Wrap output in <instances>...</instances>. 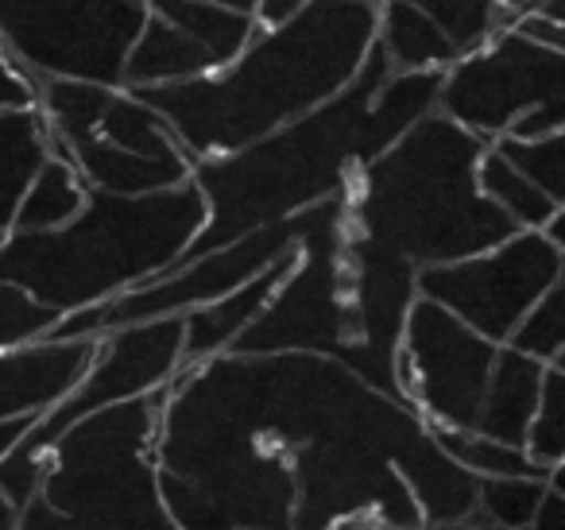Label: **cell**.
<instances>
[{
    "instance_id": "obj_16",
    "label": "cell",
    "mask_w": 565,
    "mask_h": 530,
    "mask_svg": "<svg viewBox=\"0 0 565 530\" xmlns=\"http://www.w3.org/2000/svg\"><path fill=\"white\" fill-rule=\"evenodd\" d=\"M299 256V244L287 248L282 256H275L264 272H256L248 283H241L236 290H228L225 298H213V303L198 306V310L182 314V368L202 364V360L225 352L236 341L244 326L271 303V295L279 290V283L287 279V272L295 267ZM179 368V372H182Z\"/></svg>"
},
{
    "instance_id": "obj_14",
    "label": "cell",
    "mask_w": 565,
    "mask_h": 530,
    "mask_svg": "<svg viewBox=\"0 0 565 530\" xmlns=\"http://www.w3.org/2000/svg\"><path fill=\"white\" fill-rule=\"evenodd\" d=\"M345 259H349V295H353V326H356L353 357H349L345 368H353L364 383H372L384 395L403 399L399 380H395V357H399L403 321H407V310L418 298L415 287L418 267H411L403 256L387 252L384 244L353 233L349 221H345Z\"/></svg>"
},
{
    "instance_id": "obj_24",
    "label": "cell",
    "mask_w": 565,
    "mask_h": 530,
    "mask_svg": "<svg viewBox=\"0 0 565 530\" xmlns=\"http://www.w3.org/2000/svg\"><path fill=\"white\" fill-rule=\"evenodd\" d=\"M426 426H430V437L438 442V449L446 457H454L472 476H531V480H550L554 473H562V468L534 465L526 457V449H519V445L492 442V437L472 434V430H449L438 426V422H426Z\"/></svg>"
},
{
    "instance_id": "obj_19",
    "label": "cell",
    "mask_w": 565,
    "mask_h": 530,
    "mask_svg": "<svg viewBox=\"0 0 565 530\" xmlns=\"http://www.w3.org/2000/svg\"><path fill=\"white\" fill-rule=\"evenodd\" d=\"M376 43L384 51L387 66H392V74L446 71V66H454L461 59L454 43L446 40V32L407 0H380Z\"/></svg>"
},
{
    "instance_id": "obj_37",
    "label": "cell",
    "mask_w": 565,
    "mask_h": 530,
    "mask_svg": "<svg viewBox=\"0 0 565 530\" xmlns=\"http://www.w3.org/2000/svg\"><path fill=\"white\" fill-rule=\"evenodd\" d=\"M423 530H488V527H477L469 519H457V522H438V527H423Z\"/></svg>"
},
{
    "instance_id": "obj_7",
    "label": "cell",
    "mask_w": 565,
    "mask_h": 530,
    "mask_svg": "<svg viewBox=\"0 0 565 530\" xmlns=\"http://www.w3.org/2000/svg\"><path fill=\"white\" fill-rule=\"evenodd\" d=\"M182 368V314L140 326L113 329L97 337V352L82 380L58 399L51 411L28 426V434L12 445V453L0 460V491L9 496L12 507H24L40 491L43 468H47V449L58 434L74 426L78 418L105 406L128 403L136 395L163 388Z\"/></svg>"
},
{
    "instance_id": "obj_27",
    "label": "cell",
    "mask_w": 565,
    "mask_h": 530,
    "mask_svg": "<svg viewBox=\"0 0 565 530\" xmlns=\"http://www.w3.org/2000/svg\"><path fill=\"white\" fill-rule=\"evenodd\" d=\"M523 449L534 465L562 468L565 460V368L562 364H546V372H542L539 406H534V418L526 426Z\"/></svg>"
},
{
    "instance_id": "obj_2",
    "label": "cell",
    "mask_w": 565,
    "mask_h": 530,
    "mask_svg": "<svg viewBox=\"0 0 565 530\" xmlns=\"http://www.w3.org/2000/svg\"><path fill=\"white\" fill-rule=\"evenodd\" d=\"M372 0H307L221 71L171 86L128 89L167 120L190 159L228 156L338 97L376 43Z\"/></svg>"
},
{
    "instance_id": "obj_18",
    "label": "cell",
    "mask_w": 565,
    "mask_h": 530,
    "mask_svg": "<svg viewBox=\"0 0 565 530\" xmlns=\"http://www.w3.org/2000/svg\"><path fill=\"white\" fill-rule=\"evenodd\" d=\"M213 71H221V66L202 43L148 12V20H143L140 35H136L132 51L125 59V71H120V89L171 86V82H190Z\"/></svg>"
},
{
    "instance_id": "obj_13",
    "label": "cell",
    "mask_w": 565,
    "mask_h": 530,
    "mask_svg": "<svg viewBox=\"0 0 565 530\" xmlns=\"http://www.w3.org/2000/svg\"><path fill=\"white\" fill-rule=\"evenodd\" d=\"M495 352L500 344L472 333L438 303L415 298L403 321L399 357H395L403 403L415 406L426 422L472 430Z\"/></svg>"
},
{
    "instance_id": "obj_32",
    "label": "cell",
    "mask_w": 565,
    "mask_h": 530,
    "mask_svg": "<svg viewBox=\"0 0 565 530\" xmlns=\"http://www.w3.org/2000/svg\"><path fill=\"white\" fill-rule=\"evenodd\" d=\"M565 125V109L562 105H542V109H531L508 128V136L515 140H539V136H550V132H562Z\"/></svg>"
},
{
    "instance_id": "obj_40",
    "label": "cell",
    "mask_w": 565,
    "mask_h": 530,
    "mask_svg": "<svg viewBox=\"0 0 565 530\" xmlns=\"http://www.w3.org/2000/svg\"><path fill=\"white\" fill-rule=\"evenodd\" d=\"M341 530H380V527H369V522H349V527H341Z\"/></svg>"
},
{
    "instance_id": "obj_12",
    "label": "cell",
    "mask_w": 565,
    "mask_h": 530,
    "mask_svg": "<svg viewBox=\"0 0 565 530\" xmlns=\"http://www.w3.org/2000/svg\"><path fill=\"white\" fill-rule=\"evenodd\" d=\"M565 55L500 28L477 51L441 71L438 113L484 144L508 136L523 113L562 105Z\"/></svg>"
},
{
    "instance_id": "obj_26",
    "label": "cell",
    "mask_w": 565,
    "mask_h": 530,
    "mask_svg": "<svg viewBox=\"0 0 565 530\" xmlns=\"http://www.w3.org/2000/svg\"><path fill=\"white\" fill-rule=\"evenodd\" d=\"M407 4L426 12L446 32V40L457 47V55H469L488 35L508 28L503 0H407Z\"/></svg>"
},
{
    "instance_id": "obj_21",
    "label": "cell",
    "mask_w": 565,
    "mask_h": 530,
    "mask_svg": "<svg viewBox=\"0 0 565 530\" xmlns=\"http://www.w3.org/2000/svg\"><path fill=\"white\" fill-rule=\"evenodd\" d=\"M143 9L202 43L217 59V66L233 63L256 35V20L248 12L225 9V4H213V0H143Z\"/></svg>"
},
{
    "instance_id": "obj_8",
    "label": "cell",
    "mask_w": 565,
    "mask_h": 530,
    "mask_svg": "<svg viewBox=\"0 0 565 530\" xmlns=\"http://www.w3.org/2000/svg\"><path fill=\"white\" fill-rule=\"evenodd\" d=\"M356 341L345 259V198L318 205V221L299 241V256L271 303L236 333L225 352H318L349 364Z\"/></svg>"
},
{
    "instance_id": "obj_17",
    "label": "cell",
    "mask_w": 565,
    "mask_h": 530,
    "mask_svg": "<svg viewBox=\"0 0 565 530\" xmlns=\"http://www.w3.org/2000/svg\"><path fill=\"white\" fill-rule=\"evenodd\" d=\"M542 372H546L542 360L515 352L511 344H500V352L492 360V372H488L477 422H472V434H484L492 442L519 445L523 449L526 426H531L534 406H539Z\"/></svg>"
},
{
    "instance_id": "obj_15",
    "label": "cell",
    "mask_w": 565,
    "mask_h": 530,
    "mask_svg": "<svg viewBox=\"0 0 565 530\" xmlns=\"http://www.w3.org/2000/svg\"><path fill=\"white\" fill-rule=\"evenodd\" d=\"M97 352V341H35L0 352V418L43 414L82 380Z\"/></svg>"
},
{
    "instance_id": "obj_31",
    "label": "cell",
    "mask_w": 565,
    "mask_h": 530,
    "mask_svg": "<svg viewBox=\"0 0 565 530\" xmlns=\"http://www.w3.org/2000/svg\"><path fill=\"white\" fill-rule=\"evenodd\" d=\"M4 109H35V82L0 51V113Z\"/></svg>"
},
{
    "instance_id": "obj_3",
    "label": "cell",
    "mask_w": 565,
    "mask_h": 530,
    "mask_svg": "<svg viewBox=\"0 0 565 530\" xmlns=\"http://www.w3.org/2000/svg\"><path fill=\"white\" fill-rule=\"evenodd\" d=\"M392 74L380 43H372L356 78L318 109L264 140L228 156L198 159L190 179L205 198V225L174 264L202 256L271 221L295 218L330 198H345L356 171L384 148H392L372 117V94ZM171 264V267H174Z\"/></svg>"
},
{
    "instance_id": "obj_11",
    "label": "cell",
    "mask_w": 565,
    "mask_h": 530,
    "mask_svg": "<svg viewBox=\"0 0 565 530\" xmlns=\"http://www.w3.org/2000/svg\"><path fill=\"white\" fill-rule=\"evenodd\" d=\"M565 248L542 229H519L495 248L454 264L418 267V298H430L484 341L503 344L523 314L562 283Z\"/></svg>"
},
{
    "instance_id": "obj_5",
    "label": "cell",
    "mask_w": 565,
    "mask_h": 530,
    "mask_svg": "<svg viewBox=\"0 0 565 530\" xmlns=\"http://www.w3.org/2000/svg\"><path fill=\"white\" fill-rule=\"evenodd\" d=\"M205 225V198L186 179L174 190L120 198L89 190L86 205L47 233H4L0 279L35 303L74 314L163 275Z\"/></svg>"
},
{
    "instance_id": "obj_20",
    "label": "cell",
    "mask_w": 565,
    "mask_h": 530,
    "mask_svg": "<svg viewBox=\"0 0 565 530\" xmlns=\"http://www.w3.org/2000/svg\"><path fill=\"white\" fill-rule=\"evenodd\" d=\"M51 156V128L40 109L0 113V233H9L17 205L40 163Z\"/></svg>"
},
{
    "instance_id": "obj_38",
    "label": "cell",
    "mask_w": 565,
    "mask_h": 530,
    "mask_svg": "<svg viewBox=\"0 0 565 530\" xmlns=\"http://www.w3.org/2000/svg\"><path fill=\"white\" fill-rule=\"evenodd\" d=\"M534 0H503V12H508V24H511V17H519V12H526L531 9Z\"/></svg>"
},
{
    "instance_id": "obj_39",
    "label": "cell",
    "mask_w": 565,
    "mask_h": 530,
    "mask_svg": "<svg viewBox=\"0 0 565 530\" xmlns=\"http://www.w3.org/2000/svg\"><path fill=\"white\" fill-rule=\"evenodd\" d=\"M213 4H225V9L248 12V17H252V4H256V0H213Z\"/></svg>"
},
{
    "instance_id": "obj_30",
    "label": "cell",
    "mask_w": 565,
    "mask_h": 530,
    "mask_svg": "<svg viewBox=\"0 0 565 530\" xmlns=\"http://www.w3.org/2000/svg\"><path fill=\"white\" fill-rule=\"evenodd\" d=\"M63 318L51 306L35 303L28 290H20L17 283L0 279V352L24 349V344H35L51 333V326Z\"/></svg>"
},
{
    "instance_id": "obj_33",
    "label": "cell",
    "mask_w": 565,
    "mask_h": 530,
    "mask_svg": "<svg viewBox=\"0 0 565 530\" xmlns=\"http://www.w3.org/2000/svg\"><path fill=\"white\" fill-rule=\"evenodd\" d=\"M526 530H565V491H562V473L546 484L539 507H534V519L526 522Z\"/></svg>"
},
{
    "instance_id": "obj_22",
    "label": "cell",
    "mask_w": 565,
    "mask_h": 530,
    "mask_svg": "<svg viewBox=\"0 0 565 530\" xmlns=\"http://www.w3.org/2000/svg\"><path fill=\"white\" fill-rule=\"evenodd\" d=\"M89 187L82 182V174L74 171L71 159L47 156L35 171V179L28 182L24 198L17 205L9 233H47L74 218L86 205Z\"/></svg>"
},
{
    "instance_id": "obj_35",
    "label": "cell",
    "mask_w": 565,
    "mask_h": 530,
    "mask_svg": "<svg viewBox=\"0 0 565 530\" xmlns=\"http://www.w3.org/2000/svg\"><path fill=\"white\" fill-rule=\"evenodd\" d=\"M40 418V414H20V418H0V460L9 457L12 445L20 442V437L28 434V426Z\"/></svg>"
},
{
    "instance_id": "obj_23",
    "label": "cell",
    "mask_w": 565,
    "mask_h": 530,
    "mask_svg": "<svg viewBox=\"0 0 565 530\" xmlns=\"http://www.w3.org/2000/svg\"><path fill=\"white\" fill-rule=\"evenodd\" d=\"M477 187H480V194H484L515 229H542L557 210H565V205L550 202V198L542 194L531 179H523V174H519L515 167H511L508 159L492 148V144L480 151Z\"/></svg>"
},
{
    "instance_id": "obj_36",
    "label": "cell",
    "mask_w": 565,
    "mask_h": 530,
    "mask_svg": "<svg viewBox=\"0 0 565 530\" xmlns=\"http://www.w3.org/2000/svg\"><path fill=\"white\" fill-rule=\"evenodd\" d=\"M0 530H17V507L9 504L4 491H0Z\"/></svg>"
},
{
    "instance_id": "obj_28",
    "label": "cell",
    "mask_w": 565,
    "mask_h": 530,
    "mask_svg": "<svg viewBox=\"0 0 565 530\" xmlns=\"http://www.w3.org/2000/svg\"><path fill=\"white\" fill-rule=\"evenodd\" d=\"M492 148L515 167L523 179H531L550 202L565 205V132H550L539 140H515V136H500Z\"/></svg>"
},
{
    "instance_id": "obj_4",
    "label": "cell",
    "mask_w": 565,
    "mask_h": 530,
    "mask_svg": "<svg viewBox=\"0 0 565 530\" xmlns=\"http://www.w3.org/2000/svg\"><path fill=\"white\" fill-rule=\"evenodd\" d=\"M488 144L438 109L356 171L345 190L353 233L384 244L411 267H438L495 248L519 233L477 187Z\"/></svg>"
},
{
    "instance_id": "obj_9",
    "label": "cell",
    "mask_w": 565,
    "mask_h": 530,
    "mask_svg": "<svg viewBox=\"0 0 565 530\" xmlns=\"http://www.w3.org/2000/svg\"><path fill=\"white\" fill-rule=\"evenodd\" d=\"M318 205L295 213V218L271 221L264 229H252V233L236 236V241L221 244V248L202 252V256L186 259V264L167 267L163 275L136 283V287L120 290L117 298H105V303L86 306V310L63 314L43 341H78V337L97 341V337L113 333V329L171 318V314H190L198 306L213 303V298H225L228 290H236L256 272H264L275 256L295 248L307 236V229L318 221Z\"/></svg>"
},
{
    "instance_id": "obj_34",
    "label": "cell",
    "mask_w": 565,
    "mask_h": 530,
    "mask_svg": "<svg viewBox=\"0 0 565 530\" xmlns=\"http://www.w3.org/2000/svg\"><path fill=\"white\" fill-rule=\"evenodd\" d=\"M302 4H307V0H256V4H252V20H256L259 32H267V28H279L299 17Z\"/></svg>"
},
{
    "instance_id": "obj_10",
    "label": "cell",
    "mask_w": 565,
    "mask_h": 530,
    "mask_svg": "<svg viewBox=\"0 0 565 530\" xmlns=\"http://www.w3.org/2000/svg\"><path fill=\"white\" fill-rule=\"evenodd\" d=\"M143 0H0V51L32 82L82 78L120 89Z\"/></svg>"
},
{
    "instance_id": "obj_41",
    "label": "cell",
    "mask_w": 565,
    "mask_h": 530,
    "mask_svg": "<svg viewBox=\"0 0 565 530\" xmlns=\"http://www.w3.org/2000/svg\"><path fill=\"white\" fill-rule=\"evenodd\" d=\"M0 241H4V233H0Z\"/></svg>"
},
{
    "instance_id": "obj_29",
    "label": "cell",
    "mask_w": 565,
    "mask_h": 530,
    "mask_svg": "<svg viewBox=\"0 0 565 530\" xmlns=\"http://www.w3.org/2000/svg\"><path fill=\"white\" fill-rule=\"evenodd\" d=\"M562 283L550 287L531 310L523 314L511 337L503 344H511L515 352L542 360V364H562V349H565V321H562Z\"/></svg>"
},
{
    "instance_id": "obj_42",
    "label": "cell",
    "mask_w": 565,
    "mask_h": 530,
    "mask_svg": "<svg viewBox=\"0 0 565 530\" xmlns=\"http://www.w3.org/2000/svg\"><path fill=\"white\" fill-rule=\"evenodd\" d=\"M171 530H174V527H171Z\"/></svg>"
},
{
    "instance_id": "obj_25",
    "label": "cell",
    "mask_w": 565,
    "mask_h": 530,
    "mask_svg": "<svg viewBox=\"0 0 565 530\" xmlns=\"http://www.w3.org/2000/svg\"><path fill=\"white\" fill-rule=\"evenodd\" d=\"M550 480H531V476H477V499H472V511L465 519L488 530H526V522L534 519V507H539Z\"/></svg>"
},
{
    "instance_id": "obj_1",
    "label": "cell",
    "mask_w": 565,
    "mask_h": 530,
    "mask_svg": "<svg viewBox=\"0 0 565 530\" xmlns=\"http://www.w3.org/2000/svg\"><path fill=\"white\" fill-rule=\"evenodd\" d=\"M159 476L233 530H423L472 511L477 476L426 418L318 352H217L167 383Z\"/></svg>"
},
{
    "instance_id": "obj_6",
    "label": "cell",
    "mask_w": 565,
    "mask_h": 530,
    "mask_svg": "<svg viewBox=\"0 0 565 530\" xmlns=\"http://www.w3.org/2000/svg\"><path fill=\"white\" fill-rule=\"evenodd\" d=\"M163 395L167 383L86 414L55 437L35 496L66 530H171L156 460Z\"/></svg>"
}]
</instances>
